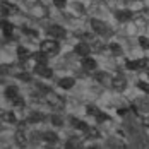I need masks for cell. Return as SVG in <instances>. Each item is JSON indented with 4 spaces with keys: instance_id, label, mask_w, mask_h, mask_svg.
Segmentation results:
<instances>
[{
    "instance_id": "6da1fadb",
    "label": "cell",
    "mask_w": 149,
    "mask_h": 149,
    "mask_svg": "<svg viewBox=\"0 0 149 149\" xmlns=\"http://www.w3.org/2000/svg\"><path fill=\"white\" fill-rule=\"evenodd\" d=\"M40 50H43L45 53L48 55H57L60 52V43L58 40H55V38H48V40H43L41 43H40Z\"/></svg>"
},
{
    "instance_id": "7a4b0ae2",
    "label": "cell",
    "mask_w": 149,
    "mask_h": 149,
    "mask_svg": "<svg viewBox=\"0 0 149 149\" xmlns=\"http://www.w3.org/2000/svg\"><path fill=\"white\" fill-rule=\"evenodd\" d=\"M91 28L96 34H101V36H106V34H111V29L106 26V22H103L101 19H91Z\"/></svg>"
},
{
    "instance_id": "3957f363",
    "label": "cell",
    "mask_w": 149,
    "mask_h": 149,
    "mask_svg": "<svg viewBox=\"0 0 149 149\" xmlns=\"http://www.w3.org/2000/svg\"><path fill=\"white\" fill-rule=\"evenodd\" d=\"M48 34H50V38L63 40V38L67 36V31H65V28H62V26H58V24H52V26L48 28Z\"/></svg>"
},
{
    "instance_id": "277c9868",
    "label": "cell",
    "mask_w": 149,
    "mask_h": 149,
    "mask_svg": "<svg viewBox=\"0 0 149 149\" xmlns=\"http://www.w3.org/2000/svg\"><path fill=\"white\" fill-rule=\"evenodd\" d=\"M34 74L38 75V77H43V79H50L53 75V70L46 63H36L34 65Z\"/></svg>"
},
{
    "instance_id": "5b68a950",
    "label": "cell",
    "mask_w": 149,
    "mask_h": 149,
    "mask_svg": "<svg viewBox=\"0 0 149 149\" xmlns=\"http://www.w3.org/2000/svg\"><path fill=\"white\" fill-rule=\"evenodd\" d=\"M46 100H48L50 106H53V108H57V110H62L63 104H65L63 98L58 96V94H55V93H48V94H46Z\"/></svg>"
},
{
    "instance_id": "8992f818",
    "label": "cell",
    "mask_w": 149,
    "mask_h": 149,
    "mask_svg": "<svg viewBox=\"0 0 149 149\" xmlns=\"http://www.w3.org/2000/svg\"><path fill=\"white\" fill-rule=\"evenodd\" d=\"M74 52L77 55H81V57H88L91 53V45L88 41H81V43H77L74 46Z\"/></svg>"
},
{
    "instance_id": "52a82bcc",
    "label": "cell",
    "mask_w": 149,
    "mask_h": 149,
    "mask_svg": "<svg viewBox=\"0 0 149 149\" xmlns=\"http://www.w3.org/2000/svg\"><path fill=\"white\" fill-rule=\"evenodd\" d=\"M111 88L117 91H123L127 88V79L122 77V75H117V77H111Z\"/></svg>"
},
{
    "instance_id": "ba28073f",
    "label": "cell",
    "mask_w": 149,
    "mask_h": 149,
    "mask_svg": "<svg viewBox=\"0 0 149 149\" xmlns=\"http://www.w3.org/2000/svg\"><path fill=\"white\" fill-rule=\"evenodd\" d=\"M82 69L86 70V72H93V70H96V67H98V63H96V60L91 58L89 55L88 57H82Z\"/></svg>"
},
{
    "instance_id": "9c48e42d",
    "label": "cell",
    "mask_w": 149,
    "mask_h": 149,
    "mask_svg": "<svg viewBox=\"0 0 149 149\" xmlns=\"http://www.w3.org/2000/svg\"><path fill=\"white\" fill-rule=\"evenodd\" d=\"M115 17H117V21H120V22H129L132 19V12L129 9H120V10L115 12Z\"/></svg>"
},
{
    "instance_id": "30bf717a",
    "label": "cell",
    "mask_w": 149,
    "mask_h": 149,
    "mask_svg": "<svg viewBox=\"0 0 149 149\" xmlns=\"http://www.w3.org/2000/svg\"><path fill=\"white\" fill-rule=\"evenodd\" d=\"M58 86L62 88V89H65V91L72 89V88L75 86V79L74 77H62V79L58 81Z\"/></svg>"
},
{
    "instance_id": "8fae6325",
    "label": "cell",
    "mask_w": 149,
    "mask_h": 149,
    "mask_svg": "<svg viewBox=\"0 0 149 149\" xmlns=\"http://www.w3.org/2000/svg\"><path fill=\"white\" fill-rule=\"evenodd\" d=\"M43 139H45V142H48V144L58 142V135H57V132H53V130H46V132H43Z\"/></svg>"
},
{
    "instance_id": "7c38bea8",
    "label": "cell",
    "mask_w": 149,
    "mask_h": 149,
    "mask_svg": "<svg viewBox=\"0 0 149 149\" xmlns=\"http://www.w3.org/2000/svg\"><path fill=\"white\" fill-rule=\"evenodd\" d=\"M45 120V115L41 113V111H33L29 117H28V122L29 123H40V122H43Z\"/></svg>"
},
{
    "instance_id": "4fadbf2b",
    "label": "cell",
    "mask_w": 149,
    "mask_h": 149,
    "mask_svg": "<svg viewBox=\"0 0 149 149\" xmlns=\"http://www.w3.org/2000/svg\"><path fill=\"white\" fill-rule=\"evenodd\" d=\"M72 125H74L77 130H81V132H86V130L89 129V125H88L86 122H82V120H77V118H74V117H72Z\"/></svg>"
},
{
    "instance_id": "5bb4252c",
    "label": "cell",
    "mask_w": 149,
    "mask_h": 149,
    "mask_svg": "<svg viewBox=\"0 0 149 149\" xmlns=\"http://www.w3.org/2000/svg\"><path fill=\"white\" fill-rule=\"evenodd\" d=\"M17 96H19V91H17L15 86H7V88H5V98H9V100L12 101Z\"/></svg>"
},
{
    "instance_id": "9a60e30c",
    "label": "cell",
    "mask_w": 149,
    "mask_h": 149,
    "mask_svg": "<svg viewBox=\"0 0 149 149\" xmlns=\"http://www.w3.org/2000/svg\"><path fill=\"white\" fill-rule=\"evenodd\" d=\"M48 53H45L43 50H38L36 53H34V58H36V63H46V60H48Z\"/></svg>"
},
{
    "instance_id": "2e32d148",
    "label": "cell",
    "mask_w": 149,
    "mask_h": 149,
    "mask_svg": "<svg viewBox=\"0 0 149 149\" xmlns=\"http://www.w3.org/2000/svg\"><path fill=\"white\" fill-rule=\"evenodd\" d=\"M96 81L101 82V84H110L111 86V79H110V75L106 74V72H98L96 74Z\"/></svg>"
},
{
    "instance_id": "e0dca14e",
    "label": "cell",
    "mask_w": 149,
    "mask_h": 149,
    "mask_svg": "<svg viewBox=\"0 0 149 149\" xmlns=\"http://www.w3.org/2000/svg\"><path fill=\"white\" fill-rule=\"evenodd\" d=\"M31 55L29 48H26V46H17V57H19V60H26L28 57Z\"/></svg>"
},
{
    "instance_id": "ac0fdd59",
    "label": "cell",
    "mask_w": 149,
    "mask_h": 149,
    "mask_svg": "<svg viewBox=\"0 0 149 149\" xmlns=\"http://www.w3.org/2000/svg\"><path fill=\"white\" fill-rule=\"evenodd\" d=\"M2 31H3V34H5V36H10V34H12V31H14V26H12L9 21H5V19H3V21H2Z\"/></svg>"
},
{
    "instance_id": "d6986e66",
    "label": "cell",
    "mask_w": 149,
    "mask_h": 149,
    "mask_svg": "<svg viewBox=\"0 0 149 149\" xmlns=\"http://www.w3.org/2000/svg\"><path fill=\"white\" fill-rule=\"evenodd\" d=\"M125 67L129 70H139L141 69V63H139V60H127L125 62Z\"/></svg>"
},
{
    "instance_id": "ffe728a7",
    "label": "cell",
    "mask_w": 149,
    "mask_h": 149,
    "mask_svg": "<svg viewBox=\"0 0 149 149\" xmlns=\"http://www.w3.org/2000/svg\"><path fill=\"white\" fill-rule=\"evenodd\" d=\"M2 117H3V122H7V123H15L17 120H15V115L12 111H7V113H2Z\"/></svg>"
},
{
    "instance_id": "44dd1931",
    "label": "cell",
    "mask_w": 149,
    "mask_h": 149,
    "mask_svg": "<svg viewBox=\"0 0 149 149\" xmlns=\"http://www.w3.org/2000/svg\"><path fill=\"white\" fill-rule=\"evenodd\" d=\"M108 48H110V52H111L113 55H122V46H120L118 43H110Z\"/></svg>"
},
{
    "instance_id": "7402d4cb",
    "label": "cell",
    "mask_w": 149,
    "mask_h": 149,
    "mask_svg": "<svg viewBox=\"0 0 149 149\" xmlns=\"http://www.w3.org/2000/svg\"><path fill=\"white\" fill-rule=\"evenodd\" d=\"M86 113H88V115H93V117H96V115L100 113V110H98V106H94V104H88Z\"/></svg>"
},
{
    "instance_id": "603a6c76",
    "label": "cell",
    "mask_w": 149,
    "mask_h": 149,
    "mask_svg": "<svg viewBox=\"0 0 149 149\" xmlns=\"http://www.w3.org/2000/svg\"><path fill=\"white\" fill-rule=\"evenodd\" d=\"M50 122H52L53 125H57V127H62V125H63V120L60 118L58 115H52V117H50Z\"/></svg>"
},
{
    "instance_id": "cb8c5ba5",
    "label": "cell",
    "mask_w": 149,
    "mask_h": 149,
    "mask_svg": "<svg viewBox=\"0 0 149 149\" xmlns=\"http://www.w3.org/2000/svg\"><path fill=\"white\" fill-rule=\"evenodd\" d=\"M17 79H19V81H24V82H29L31 74L29 72H19V74H17Z\"/></svg>"
},
{
    "instance_id": "d4e9b609",
    "label": "cell",
    "mask_w": 149,
    "mask_h": 149,
    "mask_svg": "<svg viewBox=\"0 0 149 149\" xmlns=\"http://www.w3.org/2000/svg\"><path fill=\"white\" fill-rule=\"evenodd\" d=\"M137 88L141 91H144V93H149V82H146V81H139L137 82Z\"/></svg>"
},
{
    "instance_id": "484cf974",
    "label": "cell",
    "mask_w": 149,
    "mask_h": 149,
    "mask_svg": "<svg viewBox=\"0 0 149 149\" xmlns=\"http://www.w3.org/2000/svg\"><path fill=\"white\" fill-rule=\"evenodd\" d=\"M86 135H88V137H93V139H98V137H100V132H98V130H96V129H88V130H86Z\"/></svg>"
},
{
    "instance_id": "4316f807",
    "label": "cell",
    "mask_w": 149,
    "mask_h": 149,
    "mask_svg": "<svg viewBox=\"0 0 149 149\" xmlns=\"http://www.w3.org/2000/svg\"><path fill=\"white\" fill-rule=\"evenodd\" d=\"M139 45L142 46L144 50H148V48H149V40H148V36H141V38H139Z\"/></svg>"
},
{
    "instance_id": "83f0119b",
    "label": "cell",
    "mask_w": 149,
    "mask_h": 149,
    "mask_svg": "<svg viewBox=\"0 0 149 149\" xmlns=\"http://www.w3.org/2000/svg\"><path fill=\"white\" fill-rule=\"evenodd\" d=\"M53 5H55L57 9H63V7L67 5V0H53Z\"/></svg>"
},
{
    "instance_id": "f1b7e54d",
    "label": "cell",
    "mask_w": 149,
    "mask_h": 149,
    "mask_svg": "<svg viewBox=\"0 0 149 149\" xmlns=\"http://www.w3.org/2000/svg\"><path fill=\"white\" fill-rule=\"evenodd\" d=\"M12 104H14V106H24V100H22L21 96H17V98L12 100Z\"/></svg>"
},
{
    "instance_id": "f546056e",
    "label": "cell",
    "mask_w": 149,
    "mask_h": 149,
    "mask_svg": "<svg viewBox=\"0 0 149 149\" xmlns=\"http://www.w3.org/2000/svg\"><path fill=\"white\" fill-rule=\"evenodd\" d=\"M108 118H110V117H108V115H104V113H101V111H100V113L96 115V120H98L100 123H103V122H106Z\"/></svg>"
},
{
    "instance_id": "4dcf8cb0",
    "label": "cell",
    "mask_w": 149,
    "mask_h": 149,
    "mask_svg": "<svg viewBox=\"0 0 149 149\" xmlns=\"http://www.w3.org/2000/svg\"><path fill=\"white\" fill-rule=\"evenodd\" d=\"M82 38H84V41H94V36L89 34V33H84V34H82Z\"/></svg>"
},
{
    "instance_id": "1f68e13d",
    "label": "cell",
    "mask_w": 149,
    "mask_h": 149,
    "mask_svg": "<svg viewBox=\"0 0 149 149\" xmlns=\"http://www.w3.org/2000/svg\"><path fill=\"white\" fill-rule=\"evenodd\" d=\"M24 33H26V34H29L31 38H34V36H38V33H36V31H33V29H28V28H24Z\"/></svg>"
},
{
    "instance_id": "d6a6232c",
    "label": "cell",
    "mask_w": 149,
    "mask_h": 149,
    "mask_svg": "<svg viewBox=\"0 0 149 149\" xmlns=\"http://www.w3.org/2000/svg\"><path fill=\"white\" fill-rule=\"evenodd\" d=\"M117 113H118V115H125V113H127V110H125V108H118V111H117Z\"/></svg>"
},
{
    "instance_id": "836d02e7",
    "label": "cell",
    "mask_w": 149,
    "mask_h": 149,
    "mask_svg": "<svg viewBox=\"0 0 149 149\" xmlns=\"http://www.w3.org/2000/svg\"><path fill=\"white\" fill-rule=\"evenodd\" d=\"M144 125H146V127H149V115L146 117V120H144Z\"/></svg>"
},
{
    "instance_id": "e575fe53",
    "label": "cell",
    "mask_w": 149,
    "mask_h": 149,
    "mask_svg": "<svg viewBox=\"0 0 149 149\" xmlns=\"http://www.w3.org/2000/svg\"><path fill=\"white\" fill-rule=\"evenodd\" d=\"M3 2H7V0H3Z\"/></svg>"
},
{
    "instance_id": "d590c367",
    "label": "cell",
    "mask_w": 149,
    "mask_h": 149,
    "mask_svg": "<svg viewBox=\"0 0 149 149\" xmlns=\"http://www.w3.org/2000/svg\"><path fill=\"white\" fill-rule=\"evenodd\" d=\"M148 77H149V74H148Z\"/></svg>"
}]
</instances>
